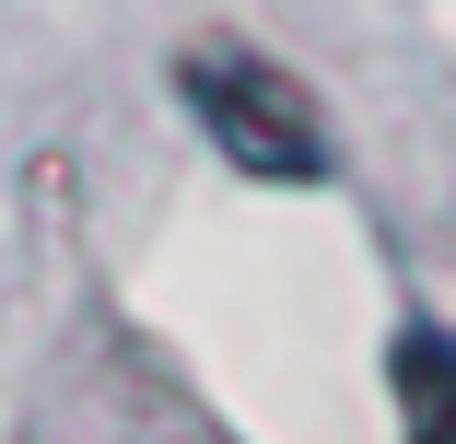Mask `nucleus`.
Here are the masks:
<instances>
[{
	"label": "nucleus",
	"instance_id": "1",
	"mask_svg": "<svg viewBox=\"0 0 456 444\" xmlns=\"http://www.w3.org/2000/svg\"><path fill=\"white\" fill-rule=\"evenodd\" d=\"M175 106L200 117V141L234 175H269V188H328V175H339L328 106L269 47H246V36H188V47H175Z\"/></svg>",
	"mask_w": 456,
	"mask_h": 444
},
{
	"label": "nucleus",
	"instance_id": "2",
	"mask_svg": "<svg viewBox=\"0 0 456 444\" xmlns=\"http://www.w3.org/2000/svg\"><path fill=\"white\" fill-rule=\"evenodd\" d=\"M387 375H398V421H410V444H456V339H444V327H398Z\"/></svg>",
	"mask_w": 456,
	"mask_h": 444
}]
</instances>
